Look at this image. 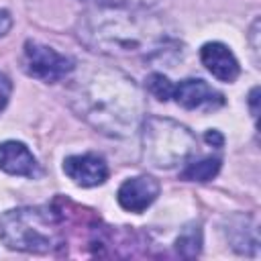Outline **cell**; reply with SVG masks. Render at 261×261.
<instances>
[{
  "label": "cell",
  "mask_w": 261,
  "mask_h": 261,
  "mask_svg": "<svg viewBox=\"0 0 261 261\" xmlns=\"http://www.w3.org/2000/svg\"><path fill=\"white\" fill-rule=\"evenodd\" d=\"M24 69L29 75L41 82L53 84V82L67 77L73 71V61L43 43L27 41L24 43Z\"/></svg>",
  "instance_id": "5"
},
{
  "label": "cell",
  "mask_w": 261,
  "mask_h": 261,
  "mask_svg": "<svg viewBox=\"0 0 261 261\" xmlns=\"http://www.w3.org/2000/svg\"><path fill=\"white\" fill-rule=\"evenodd\" d=\"M10 27H12V16H10V12L4 10V8H0V37H4V35L10 31Z\"/></svg>",
  "instance_id": "16"
},
{
  "label": "cell",
  "mask_w": 261,
  "mask_h": 261,
  "mask_svg": "<svg viewBox=\"0 0 261 261\" xmlns=\"http://www.w3.org/2000/svg\"><path fill=\"white\" fill-rule=\"evenodd\" d=\"M218 171H220V159L206 157V159L188 163V167L181 171V179H188V181H210L212 177H216Z\"/></svg>",
  "instance_id": "12"
},
{
  "label": "cell",
  "mask_w": 261,
  "mask_h": 261,
  "mask_svg": "<svg viewBox=\"0 0 261 261\" xmlns=\"http://www.w3.org/2000/svg\"><path fill=\"white\" fill-rule=\"evenodd\" d=\"M63 171L73 184L82 188H94L106 181L108 177V165L106 161L96 153H84V155H71L63 161Z\"/></svg>",
  "instance_id": "8"
},
{
  "label": "cell",
  "mask_w": 261,
  "mask_h": 261,
  "mask_svg": "<svg viewBox=\"0 0 261 261\" xmlns=\"http://www.w3.org/2000/svg\"><path fill=\"white\" fill-rule=\"evenodd\" d=\"M204 139H206V143H208V145H212V147H222V143H224L222 135H220L218 130H212V128L204 135Z\"/></svg>",
  "instance_id": "17"
},
{
  "label": "cell",
  "mask_w": 261,
  "mask_h": 261,
  "mask_svg": "<svg viewBox=\"0 0 261 261\" xmlns=\"http://www.w3.org/2000/svg\"><path fill=\"white\" fill-rule=\"evenodd\" d=\"M173 98L188 110H214L224 104V96L198 77L179 82L173 90Z\"/></svg>",
  "instance_id": "6"
},
{
  "label": "cell",
  "mask_w": 261,
  "mask_h": 261,
  "mask_svg": "<svg viewBox=\"0 0 261 261\" xmlns=\"http://www.w3.org/2000/svg\"><path fill=\"white\" fill-rule=\"evenodd\" d=\"M175 249L186 259H192V257L200 255V251H202V228H200V224H188L179 232V237L175 241Z\"/></svg>",
  "instance_id": "13"
},
{
  "label": "cell",
  "mask_w": 261,
  "mask_h": 261,
  "mask_svg": "<svg viewBox=\"0 0 261 261\" xmlns=\"http://www.w3.org/2000/svg\"><path fill=\"white\" fill-rule=\"evenodd\" d=\"M0 241L14 251L49 253L61 243V228L45 208H16L0 216Z\"/></svg>",
  "instance_id": "3"
},
{
  "label": "cell",
  "mask_w": 261,
  "mask_h": 261,
  "mask_svg": "<svg viewBox=\"0 0 261 261\" xmlns=\"http://www.w3.org/2000/svg\"><path fill=\"white\" fill-rule=\"evenodd\" d=\"M73 110L96 130L108 137H128L143 114V96L122 71L92 69L71 88Z\"/></svg>",
  "instance_id": "1"
},
{
  "label": "cell",
  "mask_w": 261,
  "mask_h": 261,
  "mask_svg": "<svg viewBox=\"0 0 261 261\" xmlns=\"http://www.w3.org/2000/svg\"><path fill=\"white\" fill-rule=\"evenodd\" d=\"M143 161L149 167L171 169L186 163L196 151V137L188 126L161 116L145 118L141 126Z\"/></svg>",
  "instance_id": "4"
},
{
  "label": "cell",
  "mask_w": 261,
  "mask_h": 261,
  "mask_svg": "<svg viewBox=\"0 0 261 261\" xmlns=\"http://www.w3.org/2000/svg\"><path fill=\"white\" fill-rule=\"evenodd\" d=\"M0 169L10 175H24V177L39 175V163L35 155L29 151L24 143L18 141L0 143Z\"/></svg>",
  "instance_id": "10"
},
{
  "label": "cell",
  "mask_w": 261,
  "mask_h": 261,
  "mask_svg": "<svg viewBox=\"0 0 261 261\" xmlns=\"http://www.w3.org/2000/svg\"><path fill=\"white\" fill-rule=\"evenodd\" d=\"M257 102H259V88H253V92H251V96H249V104H251V112H253V118H257V114H259Z\"/></svg>",
  "instance_id": "18"
},
{
  "label": "cell",
  "mask_w": 261,
  "mask_h": 261,
  "mask_svg": "<svg viewBox=\"0 0 261 261\" xmlns=\"http://www.w3.org/2000/svg\"><path fill=\"white\" fill-rule=\"evenodd\" d=\"M10 92H12V82H10V77L4 75V73H0V112H2L4 106L8 104Z\"/></svg>",
  "instance_id": "15"
},
{
  "label": "cell",
  "mask_w": 261,
  "mask_h": 261,
  "mask_svg": "<svg viewBox=\"0 0 261 261\" xmlns=\"http://www.w3.org/2000/svg\"><path fill=\"white\" fill-rule=\"evenodd\" d=\"M80 39L94 51L106 55H159L171 43L163 27L143 12L128 10L120 4L98 6L84 14L77 24Z\"/></svg>",
  "instance_id": "2"
},
{
  "label": "cell",
  "mask_w": 261,
  "mask_h": 261,
  "mask_svg": "<svg viewBox=\"0 0 261 261\" xmlns=\"http://www.w3.org/2000/svg\"><path fill=\"white\" fill-rule=\"evenodd\" d=\"M157 196H159V181L151 175H137L126 179L118 188L116 200L120 208H124L126 212L141 214L155 202Z\"/></svg>",
  "instance_id": "7"
},
{
  "label": "cell",
  "mask_w": 261,
  "mask_h": 261,
  "mask_svg": "<svg viewBox=\"0 0 261 261\" xmlns=\"http://www.w3.org/2000/svg\"><path fill=\"white\" fill-rule=\"evenodd\" d=\"M147 88H149V92L157 100H163V102L169 100V98H173V90H175V86L163 73H151L147 77Z\"/></svg>",
  "instance_id": "14"
},
{
  "label": "cell",
  "mask_w": 261,
  "mask_h": 261,
  "mask_svg": "<svg viewBox=\"0 0 261 261\" xmlns=\"http://www.w3.org/2000/svg\"><path fill=\"white\" fill-rule=\"evenodd\" d=\"M200 59L206 65V69L220 82H234L241 73L237 57L222 43H206L200 49Z\"/></svg>",
  "instance_id": "9"
},
{
  "label": "cell",
  "mask_w": 261,
  "mask_h": 261,
  "mask_svg": "<svg viewBox=\"0 0 261 261\" xmlns=\"http://www.w3.org/2000/svg\"><path fill=\"white\" fill-rule=\"evenodd\" d=\"M226 239H230L232 249H237L239 253H245V255L257 253V247H259L257 228H255L253 220L247 216H232L228 220Z\"/></svg>",
  "instance_id": "11"
},
{
  "label": "cell",
  "mask_w": 261,
  "mask_h": 261,
  "mask_svg": "<svg viewBox=\"0 0 261 261\" xmlns=\"http://www.w3.org/2000/svg\"><path fill=\"white\" fill-rule=\"evenodd\" d=\"M80 2H92V4H98V6H116L122 0H80Z\"/></svg>",
  "instance_id": "19"
}]
</instances>
